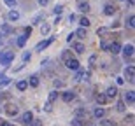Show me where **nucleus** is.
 Listing matches in <instances>:
<instances>
[{
  "label": "nucleus",
  "mask_w": 135,
  "mask_h": 126,
  "mask_svg": "<svg viewBox=\"0 0 135 126\" xmlns=\"http://www.w3.org/2000/svg\"><path fill=\"white\" fill-rule=\"evenodd\" d=\"M12 60H14V53L12 51H0V63L2 65L9 67Z\"/></svg>",
  "instance_id": "f257e3e1"
},
{
  "label": "nucleus",
  "mask_w": 135,
  "mask_h": 126,
  "mask_svg": "<svg viewBox=\"0 0 135 126\" xmlns=\"http://www.w3.org/2000/svg\"><path fill=\"white\" fill-rule=\"evenodd\" d=\"M126 26H128V28H133L135 26V16L133 14H130L126 18Z\"/></svg>",
  "instance_id": "412c9836"
},
{
  "label": "nucleus",
  "mask_w": 135,
  "mask_h": 126,
  "mask_svg": "<svg viewBox=\"0 0 135 126\" xmlns=\"http://www.w3.org/2000/svg\"><path fill=\"white\" fill-rule=\"evenodd\" d=\"M97 102H98L100 105L107 103V96H105V93H98V95H97Z\"/></svg>",
  "instance_id": "aec40b11"
},
{
  "label": "nucleus",
  "mask_w": 135,
  "mask_h": 126,
  "mask_svg": "<svg viewBox=\"0 0 135 126\" xmlns=\"http://www.w3.org/2000/svg\"><path fill=\"white\" fill-rule=\"evenodd\" d=\"M114 12H116V7H114V5L107 4V5L104 7V14H105V16H112Z\"/></svg>",
  "instance_id": "ddd939ff"
},
{
  "label": "nucleus",
  "mask_w": 135,
  "mask_h": 126,
  "mask_svg": "<svg viewBox=\"0 0 135 126\" xmlns=\"http://www.w3.org/2000/svg\"><path fill=\"white\" fill-rule=\"evenodd\" d=\"M39 4L40 5H47V4H49V0H39Z\"/></svg>",
  "instance_id": "49530a36"
},
{
  "label": "nucleus",
  "mask_w": 135,
  "mask_h": 126,
  "mask_svg": "<svg viewBox=\"0 0 135 126\" xmlns=\"http://www.w3.org/2000/svg\"><path fill=\"white\" fill-rule=\"evenodd\" d=\"M69 21H70V23H74V21H75V14H70L69 16Z\"/></svg>",
  "instance_id": "a18cd8bd"
},
{
  "label": "nucleus",
  "mask_w": 135,
  "mask_h": 126,
  "mask_svg": "<svg viewBox=\"0 0 135 126\" xmlns=\"http://www.w3.org/2000/svg\"><path fill=\"white\" fill-rule=\"evenodd\" d=\"M58 100V93L56 91H51L49 93V103H53V102H56Z\"/></svg>",
  "instance_id": "c85d7f7f"
},
{
  "label": "nucleus",
  "mask_w": 135,
  "mask_h": 126,
  "mask_svg": "<svg viewBox=\"0 0 135 126\" xmlns=\"http://www.w3.org/2000/svg\"><path fill=\"white\" fill-rule=\"evenodd\" d=\"M5 114H7V116H16V114H18V107H16L14 103H7V105H5Z\"/></svg>",
  "instance_id": "0eeeda50"
},
{
  "label": "nucleus",
  "mask_w": 135,
  "mask_h": 126,
  "mask_svg": "<svg viewBox=\"0 0 135 126\" xmlns=\"http://www.w3.org/2000/svg\"><path fill=\"white\" fill-rule=\"evenodd\" d=\"M44 109H46L47 112H49V110H51V103H46V105H44Z\"/></svg>",
  "instance_id": "3c124183"
},
{
  "label": "nucleus",
  "mask_w": 135,
  "mask_h": 126,
  "mask_svg": "<svg viewBox=\"0 0 135 126\" xmlns=\"http://www.w3.org/2000/svg\"><path fill=\"white\" fill-rule=\"evenodd\" d=\"M74 35H75V37H79V39H84V37H86V30H84V28H79V30L75 32Z\"/></svg>",
  "instance_id": "bb28decb"
},
{
  "label": "nucleus",
  "mask_w": 135,
  "mask_h": 126,
  "mask_svg": "<svg viewBox=\"0 0 135 126\" xmlns=\"http://www.w3.org/2000/svg\"><path fill=\"white\" fill-rule=\"evenodd\" d=\"M118 84H119V86L125 84V79H123V77H118Z\"/></svg>",
  "instance_id": "09e8293b"
},
{
  "label": "nucleus",
  "mask_w": 135,
  "mask_h": 126,
  "mask_svg": "<svg viewBox=\"0 0 135 126\" xmlns=\"http://www.w3.org/2000/svg\"><path fill=\"white\" fill-rule=\"evenodd\" d=\"M75 72H77V74H75V79H74V81H81V79H83V74H84V72H83V70H75Z\"/></svg>",
  "instance_id": "72a5a7b5"
},
{
  "label": "nucleus",
  "mask_w": 135,
  "mask_h": 126,
  "mask_svg": "<svg viewBox=\"0 0 135 126\" xmlns=\"http://www.w3.org/2000/svg\"><path fill=\"white\" fill-rule=\"evenodd\" d=\"M125 121H126V123H133V114H128Z\"/></svg>",
  "instance_id": "ea45409f"
},
{
  "label": "nucleus",
  "mask_w": 135,
  "mask_h": 126,
  "mask_svg": "<svg viewBox=\"0 0 135 126\" xmlns=\"http://www.w3.org/2000/svg\"><path fill=\"white\" fill-rule=\"evenodd\" d=\"M32 121H33V114H32L30 110H26L23 112V116H21V124H25V126H30Z\"/></svg>",
  "instance_id": "f03ea898"
},
{
  "label": "nucleus",
  "mask_w": 135,
  "mask_h": 126,
  "mask_svg": "<svg viewBox=\"0 0 135 126\" xmlns=\"http://www.w3.org/2000/svg\"><path fill=\"white\" fill-rule=\"evenodd\" d=\"M28 33H32V26H26L25 28V35H28Z\"/></svg>",
  "instance_id": "c03bdc74"
},
{
  "label": "nucleus",
  "mask_w": 135,
  "mask_h": 126,
  "mask_svg": "<svg viewBox=\"0 0 135 126\" xmlns=\"http://www.w3.org/2000/svg\"><path fill=\"white\" fill-rule=\"evenodd\" d=\"M9 82H11L9 77H5V75H2V74H0V86H7Z\"/></svg>",
  "instance_id": "a878e982"
},
{
  "label": "nucleus",
  "mask_w": 135,
  "mask_h": 126,
  "mask_svg": "<svg viewBox=\"0 0 135 126\" xmlns=\"http://www.w3.org/2000/svg\"><path fill=\"white\" fill-rule=\"evenodd\" d=\"M26 41H28V35H20L18 41H16V46H18V47H23V46L26 44Z\"/></svg>",
  "instance_id": "2eb2a0df"
},
{
  "label": "nucleus",
  "mask_w": 135,
  "mask_h": 126,
  "mask_svg": "<svg viewBox=\"0 0 135 126\" xmlns=\"http://www.w3.org/2000/svg\"><path fill=\"white\" fill-rule=\"evenodd\" d=\"M116 109H118L119 112H123V110H125V102H118V105H116Z\"/></svg>",
  "instance_id": "473e14b6"
},
{
  "label": "nucleus",
  "mask_w": 135,
  "mask_h": 126,
  "mask_svg": "<svg viewBox=\"0 0 135 126\" xmlns=\"http://www.w3.org/2000/svg\"><path fill=\"white\" fill-rule=\"evenodd\" d=\"M121 51H123V54H125L126 60L132 58V56H133V44H126L125 47H121Z\"/></svg>",
  "instance_id": "20e7f679"
},
{
  "label": "nucleus",
  "mask_w": 135,
  "mask_h": 126,
  "mask_svg": "<svg viewBox=\"0 0 135 126\" xmlns=\"http://www.w3.org/2000/svg\"><path fill=\"white\" fill-rule=\"evenodd\" d=\"M0 126H12V124H11V123H7V121H2V123H0Z\"/></svg>",
  "instance_id": "8fccbe9b"
},
{
  "label": "nucleus",
  "mask_w": 135,
  "mask_h": 126,
  "mask_svg": "<svg viewBox=\"0 0 135 126\" xmlns=\"http://www.w3.org/2000/svg\"><path fill=\"white\" fill-rule=\"evenodd\" d=\"M30 126H42V121H40V119H33Z\"/></svg>",
  "instance_id": "c9c22d12"
},
{
  "label": "nucleus",
  "mask_w": 135,
  "mask_h": 126,
  "mask_svg": "<svg viewBox=\"0 0 135 126\" xmlns=\"http://www.w3.org/2000/svg\"><path fill=\"white\" fill-rule=\"evenodd\" d=\"M79 25H81V28H88V26H90L91 23H90V19H88L86 16H83V18L79 19Z\"/></svg>",
  "instance_id": "a211bd4d"
},
{
  "label": "nucleus",
  "mask_w": 135,
  "mask_h": 126,
  "mask_svg": "<svg viewBox=\"0 0 135 126\" xmlns=\"http://www.w3.org/2000/svg\"><path fill=\"white\" fill-rule=\"evenodd\" d=\"M77 9H79L81 12H88V11H90V4H88L86 0H81L79 4H77Z\"/></svg>",
  "instance_id": "9d476101"
},
{
  "label": "nucleus",
  "mask_w": 135,
  "mask_h": 126,
  "mask_svg": "<svg viewBox=\"0 0 135 126\" xmlns=\"http://www.w3.org/2000/svg\"><path fill=\"white\" fill-rule=\"evenodd\" d=\"M55 88H56V89L63 88V81H58V79H56V81H55Z\"/></svg>",
  "instance_id": "f704fd0d"
},
{
  "label": "nucleus",
  "mask_w": 135,
  "mask_h": 126,
  "mask_svg": "<svg viewBox=\"0 0 135 126\" xmlns=\"http://www.w3.org/2000/svg\"><path fill=\"white\" fill-rule=\"evenodd\" d=\"M104 114H105V109H104V107H97L95 110H93V116H95L97 119H102V117H104Z\"/></svg>",
  "instance_id": "4468645a"
},
{
  "label": "nucleus",
  "mask_w": 135,
  "mask_h": 126,
  "mask_svg": "<svg viewBox=\"0 0 135 126\" xmlns=\"http://www.w3.org/2000/svg\"><path fill=\"white\" fill-rule=\"evenodd\" d=\"M49 30H51V26L47 25V23H44V25L40 26V33H42V35H47V33H49Z\"/></svg>",
  "instance_id": "b1692460"
},
{
  "label": "nucleus",
  "mask_w": 135,
  "mask_h": 126,
  "mask_svg": "<svg viewBox=\"0 0 135 126\" xmlns=\"http://www.w3.org/2000/svg\"><path fill=\"white\" fill-rule=\"evenodd\" d=\"M100 124H102V126H116V123H114V121H110V119H102Z\"/></svg>",
  "instance_id": "cd10ccee"
},
{
  "label": "nucleus",
  "mask_w": 135,
  "mask_h": 126,
  "mask_svg": "<svg viewBox=\"0 0 135 126\" xmlns=\"http://www.w3.org/2000/svg\"><path fill=\"white\" fill-rule=\"evenodd\" d=\"M70 126H84V123H83L81 117H74V119L70 121Z\"/></svg>",
  "instance_id": "4be33fe9"
},
{
  "label": "nucleus",
  "mask_w": 135,
  "mask_h": 126,
  "mask_svg": "<svg viewBox=\"0 0 135 126\" xmlns=\"http://www.w3.org/2000/svg\"><path fill=\"white\" fill-rule=\"evenodd\" d=\"M65 65H67V68H69V70H79L81 63L75 60V58H70V60H67V61H65Z\"/></svg>",
  "instance_id": "7ed1b4c3"
},
{
  "label": "nucleus",
  "mask_w": 135,
  "mask_h": 126,
  "mask_svg": "<svg viewBox=\"0 0 135 126\" xmlns=\"http://www.w3.org/2000/svg\"><path fill=\"white\" fill-rule=\"evenodd\" d=\"M74 51H75V53H79V54H81V53H84V44H83V42H75V44H74Z\"/></svg>",
  "instance_id": "6ab92c4d"
},
{
  "label": "nucleus",
  "mask_w": 135,
  "mask_h": 126,
  "mask_svg": "<svg viewBox=\"0 0 135 126\" xmlns=\"http://www.w3.org/2000/svg\"><path fill=\"white\" fill-rule=\"evenodd\" d=\"M105 32H107V28H105V26H100V28L97 30V33H98V35H104Z\"/></svg>",
  "instance_id": "e433bc0d"
},
{
  "label": "nucleus",
  "mask_w": 135,
  "mask_h": 126,
  "mask_svg": "<svg viewBox=\"0 0 135 126\" xmlns=\"http://www.w3.org/2000/svg\"><path fill=\"white\" fill-rule=\"evenodd\" d=\"M2 30H4V32H7V33H11V32H12V28H11L9 25H2Z\"/></svg>",
  "instance_id": "4c0bfd02"
},
{
  "label": "nucleus",
  "mask_w": 135,
  "mask_h": 126,
  "mask_svg": "<svg viewBox=\"0 0 135 126\" xmlns=\"http://www.w3.org/2000/svg\"><path fill=\"white\" fill-rule=\"evenodd\" d=\"M9 19L11 21H18V19H20V12H18V11H14V9L9 11Z\"/></svg>",
  "instance_id": "f3484780"
},
{
  "label": "nucleus",
  "mask_w": 135,
  "mask_h": 126,
  "mask_svg": "<svg viewBox=\"0 0 135 126\" xmlns=\"http://www.w3.org/2000/svg\"><path fill=\"white\" fill-rule=\"evenodd\" d=\"M74 98H75V93H74V91H63V93H61V100H63V102H67V103H69V102H72V100H74Z\"/></svg>",
  "instance_id": "423d86ee"
},
{
  "label": "nucleus",
  "mask_w": 135,
  "mask_h": 126,
  "mask_svg": "<svg viewBox=\"0 0 135 126\" xmlns=\"http://www.w3.org/2000/svg\"><path fill=\"white\" fill-rule=\"evenodd\" d=\"M26 82H28V86H32V88H39V77L37 75H32Z\"/></svg>",
  "instance_id": "dca6fc26"
},
{
  "label": "nucleus",
  "mask_w": 135,
  "mask_h": 126,
  "mask_svg": "<svg viewBox=\"0 0 135 126\" xmlns=\"http://www.w3.org/2000/svg\"><path fill=\"white\" fill-rule=\"evenodd\" d=\"M128 4H130L132 7H133V4H135V0H128Z\"/></svg>",
  "instance_id": "603ef678"
},
{
  "label": "nucleus",
  "mask_w": 135,
  "mask_h": 126,
  "mask_svg": "<svg viewBox=\"0 0 135 126\" xmlns=\"http://www.w3.org/2000/svg\"><path fill=\"white\" fill-rule=\"evenodd\" d=\"M109 47H110V44H107L105 41H102V42H100V49H104V51H109Z\"/></svg>",
  "instance_id": "7c9ffc66"
},
{
  "label": "nucleus",
  "mask_w": 135,
  "mask_h": 126,
  "mask_svg": "<svg viewBox=\"0 0 135 126\" xmlns=\"http://www.w3.org/2000/svg\"><path fill=\"white\" fill-rule=\"evenodd\" d=\"M4 2H5L7 5H14V2H16V0H4Z\"/></svg>",
  "instance_id": "de8ad7c7"
},
{
  "label": "nucleus",
  "mask_w": 135,
  "mask_h": 126,
  "mask_svg": "<svg viewBox=\"0 0 135 126\" xmlns=\"http://www.w3.org/2000/svg\"><path fill=\"white\" fill-rule=\"evenodd\" d=\"M16 88H18L20 91H25L26 88H28V82H26V81H18V84H16Z\"/></svg>",
  "instance_id": "5701e85b"
},
{
  "label": "nucleus",
  "mask_w": 135,
  "mask_h": 126,
  "mask_svg": "<svg viewBox=\"0 0 135 126\" xmlns=\"http://www.w3.org/2000/svg\"><path fill=\"white\" fill-rule=\"evenodd\" d=\"M30 58H32V54H30V53H28V51H26L25 54H23V61H28V60H30Z\"/></svg>",
  "instance_id": "58836bf2"
},
{
  "label": "nucleus",
  "mask_w": 135,
  "mask_h": 126,
  "mask_svg": "<svg viewBox=\"0 0 135 126\" xmlns=\"http://www.w3.org/2000/svg\"><path fill=\"white\" fill-rule=\"evenodd\" d=\"M109 51L112 53V54H119V53H121V44H119V42H114V44H110Z\"/></svg>",
  "instance_id": "9b49d317"
},
{
  "label": "nucleus",
  "mask_w": 135,
  "mask_h": 126,
  "mask_svg": "<svg viewBox=\"0 0 135 126\" xmlns=\"http://www.w3.org/2000/svg\"><path fill=\"white\" fill-rule=\"evenodd\" d=\"M90 72H84V74H83V79H84V81H90Z\"/></svg>",
  "instance_id": "a19ab883"
},
{
  "label": "nucleus",
  "mask_w": 135,
  "mask_h": 126,
  "mask_svg": "<svg viewBox=\"0 0 135 126\" xmlns=\"http://www.w3.org/2000/svg\"><path fill=\"white\" fill-rule=\"evenodd\" d=\"M61 12H63V5H56V7H55V14L60 16Z\"/></svg>",
  "instance_id": "2f4dec72"
},
{
  "label": "nucleus",
  "mask_w": 135,
  "mask_h": 126,
  "mask_svg": "<svg viewBox=\"0 0 135 126\" xmlns=\"http://www.w3.org/2000/svg\"><path fill=\"white\" fill-rule=\"evenodd\" d=\"M95 61H97V56H95V54H93V56H90V65H93Z\"/></svg>",
  "instance_id": "79ce46f5"
},
{
  "label": "nucleus",
  "mask_w": 135,
  "mask_h": 126,
  "mask_svg": "<svg viewBox=\"0 0 135 126\" xmlns=\"http://www.w3.org/2000/svg\"><path fill=\"white\" fill-rule=\"evenodd\" d=\"M53 42V39H46V41H42V42H39V44L35 46V51H42V49H46L47 46Z\"/></svg>",
  "instance_id": "1a4fd4ad"
},
{
  "label": "nucleus",
  "mask_w": 135,
  "mask_h": 126,
  "mask_svg": "<svg viewBox=\"0 0 135 126\" xmlns=\"http://www.w3.org/2000/svg\"><path fill=\"white\" fill-rule=\"evenodd\" d=\"M0 44H2V37H0Z\"/></svg>",
  "instance_id": "864d4df0"
},
{
  "label": "nucleus",
  "mask_w": 135,
  "mask_h": 126,
  "mask_svg": "<svg viewBox=\"0 0 135 126\" xmlns=\"http://www.w3.org/2000/svg\"><path fill=\"white\" fill-rule=\"evenodd\" d=\"M105 96H107V100H112V98H116V96H118V88H116V86H110V88H107V91H105Z\"/></svg>",
  "instance_id": "39448f33"
},
{
  "label": "nucleus",
  "mask_w": 135,
  "mask_h": 126,
  "mask_svg": "<svg viewBox=\"0 0 135 126\" xmlns=\"http://www.w3.org/2000/svg\"><path fill=\"white\" fill-rule=\"evenodd\" d=\"M125 77L126 79H128V81L130 82H133V79H135V68L133 67H126V70H125Z\"/></svg>",
  "instance_id": "6e6552de"
},
{
  "label": "nucleus",
  "mask_w": 135,
  "mask_h": 126,
  "mask_svg": "<svg viewBox=\"0 0 135 126\" xmlns=\"http://www.w3.org/2000/svg\"><path fill=\"white\" fill-rule=\"evenodd\" d=\"M125 102L126 103H133L135 102V91H126L125 93Z\"/></svg>",
  "instance_id": "f8f14e48"
},
{
  "label": "nucleus",
  "mask_w": 135,
  "mask_h": 126,
  "mask_svg": "<svg viewBox=\"0 0 135 126\" xmlns=\"http://www.w3.org/2000/svg\"><path fill=\"white\" fill-rule=\"evenodd\" d=\"M70 58H72V51H63V53H61V60L63 61L70 60Z\"/></svg>",
  "instance_id": "393cba45"
},
{
  "label": "nucleus",
  "mask_w": 135,
  "mask_h": 126,
  "mask_svg": "<svg viewBox=\"0 0 135 126\" xmlns=\"http://www.w3.org/2000/svg\"><path fill=\"white\" fill-rule=\"evenodd\" d=\"M74 37H75V35H74V32H72V33L67 37V42H72V39H74Z\"/></svg>",
  "instance_id": "37998d69"
},
{
  "label": "nucleus",
  "mask_w": 135,
  "mask_h": 126,
  "mask_svg": "<svg viewBox=\"0 0 135 126\" xmlns=\"http://www.w3.org/2000/svg\"><path fill=\"white\" fill-rule=\"evenodd\" d=\"M83 116H86L84 109H75V117H83Z\"/></svg>",
  "instance_id": "c756f323"
}]
</instances>
